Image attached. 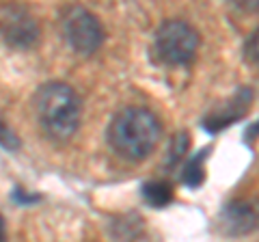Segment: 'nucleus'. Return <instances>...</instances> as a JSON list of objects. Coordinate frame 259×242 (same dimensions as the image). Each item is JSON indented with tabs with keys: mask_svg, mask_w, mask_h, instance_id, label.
Listing matches in <instances>:
<instances>
[{
	"mask_svg": "<svg viewBox=\"0 0 259 242\" xmlns=\"http://www.w3.org/2000/svg\"><path fill=\"white\" fill-rule=\"evenodd\" d=\"M253 100V93L248 91V89H240L238 95H236V106L233 108H225V110H216L212 117L205 119V128L207 130H221V128L229 126L231 121L240 119L242 115H244L246 110V104Z\"/></svg>",
	"mask_w": 259,
	"mask_h": 242,
	"instance_id": "7",
	"label": "nucleus"
},
{
	"mask_svg": "<svg viewBox=\"0 0 259 242\" xmlns=\"http://www.w3.org/2000/svg\"><path fill=\"white\" fill-rule=\"evenodd\" d=\"M199 33L186 20H166L156 30V54L166 65H188L199 50Z\"/></svg>",
	"mask_w": 259,
	"mask_h": 242,
	"instance_id": "3",
	"label": "nucleus"
},
{
	"mask_svg": "<svg viewBox=\"0 0 259 242\" xmlns=\"http://www.w3.org/2000/svg\"><path fill=\"white\" fill-rule=\"evenodd\" d=\"M0 35L13 48H30L39 42V24L24 7L9 5L0 9Z\"/></svg>",
	"mask_w": 259,
	"mask_h": 242,
	"instance_id": "5",
	"label": "nucleus"
},
{
	"mask_svg": "<svg viewBox=\"0 0 259 242\" xmlns=\"http://www.w3.org/2000/svg\"><path fill=\"white\" fill-rule=\"evenodd\" d=\"M143 197L153 208H164L166 204H171L173 188H171V184H168V182L151 180V182H147L143 186Z\"/></svg>",
	"mask_w": 259,
	"mask_h": 242,
	"instance_id": "8",
	"label": "nucleus"
},
{
	"mask_svg": "<svg viewBox=\"0 0 259 242\" xmlns=\"http://www.w3.org/2000/svg\"><path fill=\"white\" fill-rule=\"evenodd\" d=\"M221 229L227 236H246L259 229V199H236L229 206H225L221 214Z\"/></svg>",
	"mask_w": 259,
	"mask_h": 242,
	"instance_id": "6",
	"label": "nucleus"
},
{
	"mask_svg": "<svg viewBox=\"0 0 259 242\" xmlns=\"http://www.w3.org/2000/svg\"><path fill=\"white\" fill-rule=\"evenodd\" d=\"M246 54H248L250 61L259 63V28L253 30V35L248 37V42H246Z\"/></svg>",
	"mask_w": 259,
	"mask_h": 242,
	"instance_id": "11",
	"label": "nucleus"
},
{
	"mask_svg": "<svg viewBox=\"0 0 259 242\" xmlns=\"http://www.w3.org/2000/svg\"><path fill=\"white\" fill-rule=\"evenodd\" d=\"M61 30L65 42L71 46V50H76L78 54H93L100 50V46L104 44V26L95 15L84 9V7H67L61 13Z\"/></svg>",
	"mask_w": 259,
	"mask_h": 242,
	"instance_id": "4",
	"label": "nucleus"
},
{
	"mask_svg": "<svg viewBox=\"0 0 259 242\" xmlns=\"http://www.w3.org/2000/svg\"><path fill=\"white\" fill-rule=\"evenodd\" d=\"M0 242H7V223L3 216H0Z\"/></svg>",
	"mask_w": 259,
	"mask_h": 242,
	"instance_id": "12",
	"label": "nucleus"
},
{
	"mask_svg": "<svg viewBox=\"0 0 259 242\" xmlns=\"http://www.w3.org/2000/svg\"><path fill=\"white\" fill-rule=\"evenodd\" d=\"M205 154H207V149H203L201 154H197L194 158H190L188 163H186L184 171H182V180H184L186 186L194 188V186H199V184L203 182V175H205V171H203V158H205Z\"/></svg>",
	"mask_w": 259,
	"mask_h": 242,
	"instance_id": "9",
	"label": "nucleus"
},
{
	"mask_svg": "<svg viewBox=\"0 0 259 242\" xmlns=\"http://www.w3.org/2000/svg\"><path fill=\"white\" fill-rule=\"evenodd\" d=\"M0 147L9 149V151H15L20 147V139L11 132V128L7 126L3 119H0Z\"/></svg>",
	"mask_w": 259,
	"mask_h": 242,
	"instance_id": "10",
	"label": "nucleus"
},
{
	"mask_svg": "<svg viewBox=\"0 0 259 242\" xmlns=\"http://www.w3.org/2000/svg\"><path fill=\"white\" fill-rule=\"evenodd\" d=\"M162 139V124L149 108L127 106L112 117L108 126V143L121 158L141 163Z\"/></svg>",
	"mask_w": 259,
	"mask_h": 242,
	"instance_id": "1",
	"label": "nucleus"
},
{
	"mask_svg": "<svg viewBox=\"0 0 259 242\" xmlns=\"http://www.w3.org/2000/svg\"><path fill=\"white\" fill-rule=\"evenodd\" d=\"M35 112L46 136L65 143L78 132L82 119V102L67 83H46L35 95Z\"/></svg>",
	"mask_w": 259,
	"mask_h": 242,
	"instance_id": "2",
	"label": "nucleus"
}]
</instances>
